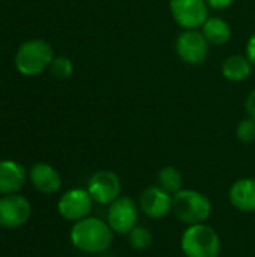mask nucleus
<instances>
[{"mask_svg": "<svg viewBox=\"0 0 255 257\" xmlns=\"http://www.w3.org/2000/svg\"><path fill=\"white\" fill-rule=\"evenodd\" d=\"M69 238L77 250L87 254L99 256L110 250L114 239V232L107 221L95 217H87L74 223Z\"/></svg>", "mask_w": 255, "mask_h": 257, "instance_id": "obj_1", "label": "nucleus"}, {"mask_svg": "<svg viewBox=\"0 0 255 257\" xmlns=\"http://www.w3.org/2000/svg\"><path fill=\"white\" fill-rule=\"evenodd\" d=\"M54 59V50L44 39H29L23 42L14 56L15 69L24 77H38L47 71Z\"/></svg>", "mask_w": 255, "mask_h": 257, "instance_id": "obj_2", "label": "nucleus"}, {"mask_svg": "<svg viewBox=\"0 0 255 257\" xmlns=\"http://www.w3.org/2000/svg\"><path fill=\"white\" fill-rule=\"evenodd\" d=\"M173 212L186 226L201 224L212 215V202L204 193L183 188L173 196Z\"/></svg>", "mask_w": 255, "mask_h": 257, "instance_id": "obj_3", "label": "nucleus"}, {"mask_svg": "<svg viewBox=\"0 0 255 257\" xmlns=\"http://www.w3.org/2000/svg\"><path fill=\"white\" fill-rule=\"evenodd\" d=\"M180 245L186 257H218L221 253V238L206 223L188 226L182 235Z\"/></svg>", "mask_w": 255, "mask_h": 257, "instance_id": "obj_4", "label": "nucleus"}, {"mask_svg": "<svg viewBox=\"0 0 255 257\" xmlns=\"http://www.w3.org/2000/svg\"><path fill=\"white\" fill-rule=\"evenodd\" d=\"M173 20L185 30L203 27L209 18V5L206 0H170Z\"/></svg>", "mask_w": 255, "mask_h": 257, "instance_id": "obj_5", "label": "nucleus"}, {"mask_svg": "<svg viewBox=\"0 0 255 257\" xmlns=\"http://www.w3.org/2000/svg\"><path fill=\"white\" fill-rule=\"evenodd\" d=\"M86 190L93 202L99 205H111L122 196V181L111 170H98L90 176Z\"/></svg>", "mask_w": 255, "mask_h": 257, "instance_id": "obj_6", "label": "nucleus"}, {"mask_svg": "<svg viewBox=\"0 0 255 257\" xmlns=\"http://www.w3.org/2000/svg\"><path fill=\"white\" fill-rule=\"evenodd\" d=\"M93 203L95 202L87 190L72 188L62 194V197L57 202V211L60 217L66 221L77 223L90 215Z\"/></svg>", "mask_w": 255, "mask_h": 257, "instance_id": "obj_7", "label": "nucleus"}, {"mask_svg": "<svg viewBox=\"0 0 255 257\" xmlns=\"http://www.w3.org/2000/svg\"><path fill=\"white\" fill-rule=\"evenodd\" d=\"M209 41L197 29L185 30L177 36L176 53L188 65H201L209 56Z\"/></svg>", "mask_w": 255, "mask_h": 257, "instance_id": "obj_8", "label": "nucleus"}, {"mask_svg": "<svg viewBox=\"0 0 255 257\" xmlns=\"http://www.w3.org/2000/svg\"><path fill=\"white\" fill-rule=\"evenodd\" d=\"M137 221L138 206L131 197L120 196L110 205L107 223L116 235H128L137 226Z\"/></svg>", "mask_w": 255, "mask_h": 257, "instance_id": "obj_9", "label": "nucleus"}, {"mask_svg": "<svg viewBox=\"0 0 255 257\" xmlns=\"http://www.w3.org/2000/svg\"><path fill=\"white\" fill-rule=\"evenodd\" d=\"M32 217V205L21 194H8L0 197V227L18 229Z\"/></svg>", "mask_w": 255, "mask_h": 257, "instance_id": "obj_10", "label": "nucleus"}, {"mask_svg": "<svg viewBox=\"0 0 255 257\" xmlns=\"http://www.w3.org/2000/svg\"><path fill=\"white\" fill-rule=\"evenodd\" d=\"M140 209L152 220L165 218L173 211V196L159 185L147 187L140 196Z\"/></svg>", "mask_w": 255, "mask_h": 257, "instance_id": "obj_11", "label": "nucleus"}, {"mask_svg": "<svg viewBox=\"0 0 255 257\" xmlns=\"http://www.w3.org/2000/svg\"><path fill=\"white\" fill-rule=\"evenodd\" d=\"M32 185L44 194H54L62 188V176L56 167L48 163H35L29 170Z\"/></svg>", "mask_w": 255, "mask_h": 257, "instance_id": "obj_12", "label": "nucleus"}, {"mask_svg": "<svg viewBox=\"0 0 255 257\" xmlns=\"http://www.w3.org/2000/svg\"><path fill=\"white\" fill-rule=\"evenodd\" d=\"M27 172L15 160H0V194H17L26 184Z\"/></svg>", "mask_w": 255, "mask_h": 257, "instance_id": "obj_13", "label": "nucleus"}, {"mask_svg": "<svg viewBox=\"0 0 255 257\" xmlns=\"http://www.w3.org/2000/svg\"><path fill=\"white\" fill-rule=\"evenodd\" d=\"M231 205L245 212H255V178H242L236 181L230 188Z\"/></svg>", "mask_w": 255, "mask_h": 257, "instance_id": "obj_14", "label": "nucleus"}, {"mask_svg": "<svg viewBox=\"0 0 255 257\" xmlns=\"http://www.w3.org/2000/svg\"><path fill=\"white\" fill-rule=\"evenodd\" d=\"M201 29L209 44H213V45H225L231 39V35H233L231 26L228 24L227 20L221 17H209Z\"/></svg>", "mask_w": 255, "mask_h": 257, "instance_id": "obj_15", "label": "nucleus"}, {"mask_svg": "<svg viewBox=\"0 0 255 257\" xmlns=\"http://www.w3.org/2000/svg\"><path fill=\"white\" fill-rule=\"evenodd\" d=\"M252 72V63L246 56L234 54L225 59L222 63V75L231 83H240L246 80Z\"/></svg>", "mask_w": 255, "mask_h": 257, "instance_id": "obj_16", "label": "nucleus"}, {"mask_svg": "<svg viewBox=\"0 0 255 257\" xmlns=\"http://www.w3.org/2000/svg\"><path fill=\"white\" fill-rule=\"evenodd\" d=\"M158 185L171 196L177 194L180 190H183L182 172L174 166H164L158 173Z\"/></svg>", "mask_w": 255, "mask_h": 257, "instance_id": "obj_17", "label": "nucleus"}, {"mask_svg": "<svg viewBox=\"0 0 255 257\" xmlns=\"http://www.w3.org/2000/svg\"><path fill=\"white\" fill-rule=\"evenodd\" d=\"M128 241H129V245L134 250H137V251H146L153 244V233L150 232V229H147L144 226H135L128 233Z\"/></svg>", "mask_w": 255, "mask_h": 257, "instance_id": "obj_18", "label": "nucleus"}, {"mask_svg": "<svg viewBox=\"0 0 255 257\" xmlns=\"http://www.w3.org/2000/svg\"><path fill=\"white\" fill-rule=\"evenodd\" d=\"M48 69L53 77H56L59 80H66L74 74V63L66 56H54Z\"/></svg>", "mask_w": 255, "mask_h": 257, "instance_id": "obj_19", "label": "nucleus"}, {"mask_svg": "<svg viewBox=\"0 0 255 257\" xmlns=\"http://www.w3.org/2000/svg\"><path fill=\"white\" fill-rule=\"evenodd\" d=\"M236 136L242 143H254L255 142V120L248 117L239 122L236 128Z\"/></svg>", "mask_w": 255, "mask_h": 257, "instance_id": "obj_20", "label": "nucleus"}, {"mask_svg": "<svg viewBox=\"0 0 255 257\" xmlns=\"http://www.w3.org/2000/svg\"><path fill=\"white\" fill-rule=\"evenodd\" d=\"M246 113L251 119L255 120V89L251 90V93L246 98Z\"/></svg>", "mask_w": 255, "mask_h": 257, "instance_id": "obj_21", "label": "nucleus"}, {"mask_svg": "<svg viewBox=\"0 0 255 257\" xmlns=\"http://www.w3.org/2000/svg\"><path fill=\"white\" fill-rule=\"evenodd\" d=\"M209 8L213 9H227L228 6H231L234 3V0H206Z\"/></svg>", "mask_w": 255, "mask_h": 257, "instance_id": "obj_22", "label": "nucleus"}, {"mask_svg": "<svg viewBox=\"0 0 255 257\" xmlns=\"http://www.w3.org/2000/svg\"><path fill=\"white\" fill-rule=\"evenodd\" d=\"M246 57L249 59V62L255 66V33L249 38L248 45H246Z\"/></svg>", "mask_w": 255, "mask_h": 257, "instance_id": "obj_23", "label": "nucleus"}, {"mask_svg": "<svg viewBox=\"0 0 255 257\" xmlns=\"http://www.w3.org/2000/svg\"><path fill=\"white\" fill-rule=\"evenodd\" d=\"M99 257H116V256H114V254H111V253H108V251H107V253H102V254H99Z\"/></svg>", "mask_w": 255, "mask_h": 257, "instance_id": "obj_24", "label": "nucleus"}]
</instances>
